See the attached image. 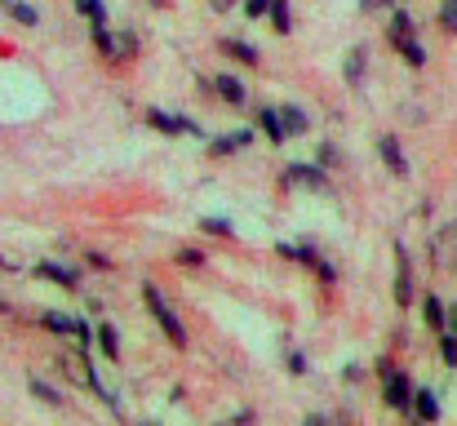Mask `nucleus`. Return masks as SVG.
Here are the masks:
<instances>
[{
    "instance_id": "obj_4",
    "label": "nucleus",
    "mask_w": 457,
    "mask_h": 426,
    "mask_svg": "<svg viewBox=\"0 0 457 426\" xmlns=\"http://www.w3.org/2000/svg\"><path fill=\"white\" fill-rule=\"evenodd\" d=\"M94 36H98V49H103V54H112V58H129V54H134V40H129V31L112 36L107 27H98Z\"/></svg>"
},
{
    "instance_id": "obj_26",
    "label": "nucleus",
    "mask_w": 457,
    "mask_h": 426,
    "mask_svg": "<svg viewBox=\"0 0 457 426\" xmlns=\"http://www.w3.org/2000/svg\"><path fill=\"white\" fill-rule=\"evenodd\" d=\"M76 9H80V13H89V18L103 27V0H76Z\"/></svg>"
},
{
    "instance_id": "obj_16",
    "label": "nucleus",
    "mask_w": 457,
    "mask_h": 426,
    "mask_svg": "<svg viewBox=\"0 0 457 426\" xmlns=\"http://www.w3.org/2000/svg\"><path fill=\"white\" fill-rule=\"evenodd\" d=\"M271 22H276L280 36H289V27H294V18H289V0H271Z\"/></svg>"
},
{
    "instance_id": "obj_7",
    "label": "nucleus",
    "mask_w": 457,
    "mask_h": 426,
    "mask_svg": "<svg viewBox=\"0 0 457 426\" xmlns=\"http://www.w3.org/2000/svg\"><path fill=\"white\" fill-rule=\"evenodd\" d=\"M413 413H418L422 422H436V418H440V400H436L431 391H413Z\"/></svg>"
},
{
    "instance_id": "obj_2",
    "label": "nucleus",
    "mask_w": 457,
    "mask_h": 426,
    "mask_svg": "<svg viewBox=\"0 0 457 426\" xmlns=\"http://www.w3.org/2000/svg\"><path fill=\"white\" fill-rule=\"evenodd\" d=\"M382 400L391 405V409H413V387H409V378L404 373H386V391H382Z\"/></svg>"
},
{
    "instance_id": "obj_23",
    "label": "nucleus",
    "mask_w": 457,
    "mask_h": 426,
    "mask_svg": "<svg viewBox=\"0 0 457 426\" xmlns=\"http://www.w3.org/2000/svg\"><path fill=\"white\" fill-rule=\"evenodd\" d=\"M98 347H103L107 355H116V347H120V342H116V329H112V324H103V329H98Z\"/></svg>"
},
{
    "instance_id": "obj_32",
    "label": "nucleus",
    "mask_w": 457,
    "mask_h": 426,
    "mask_svg": "<svg viewBox=\"0 0 457 426\" xmlns=\"http://www.w3.org/2000/svg\"><path fill=\"white\" fill-rule=\"evenodd\" d=\"M0 311H4V306H0Z\"/></svg>"
},
{
    "instance_id": "obj_11",
    "label": "nucleus",
    "mask_w": 457,
    "mask_h": 426,
    "mask_svg": "<svg viewBox=\"0 0 457 426\" xmlns=\"http://www.w3.org/2000/svg\"><path fill=\"white\" fill-rule=\"evenodd\" d=\"M147 121H152L155 129H164V134H182V129L191 134V129H195L191 121H173V116H164V112H147Z\"/></svg>"
},
{
    "instance_id": "obj_22",
    "label": "nucleus",
    "mask_w": 457,
    "mask_h": 426,
    "mask_svg": "<svg viewBox=\"0 0 457 426\" xmlns=\"http://www.w3.org/2000/svg\"><path fill=\"white\" fill-rule=\"evenodd\" d=\"M440 27H445V31H457V0H445V4H440Z\"/></svg>"
},
{
    "instance_id": "obj_31",
    "label": "nucleus",
    "mask_w": 457,
    "mask_h": 426,
    "mask_svg": "<svg viewBox=\"0 0 457 426\" xmlns=\"http://www.w3.org/2000/svg\"><path fill=\"white\" fill-rule=\"evenodd\" d=\"M449 333H457V306L449 311Z\"/></svg>"
},
{
    "instance_id": "obj_17",
    "label": "nucleus",
    "mask_w": 457,
    "mask_h": 426,
    "mask_svg": "<svg viewBox=\"0 0 457 426\" xmlns=\"http://www.w3.org/2000/svg\"><path fill=\"white\" fill-rule=\"evenodd\" d=\"M245 142H253V134H227V138L213 142L209 151H213V155H231V151H236V146H245Z\"/></svg>"
},
{
    "instance_id": "obj_28",
    "label": "nucleus",
    "mask_w": 457,
    "mask_h": 426,
    "mask_svg": "<svg viewBox=\"0 0 457 426\" xmlns=\"http://www.w3.org/2000/svg\"><path fill=\"white\" fill-rule=\"evenodd\" d=\"M245 13L249 18H262V13H271V0H245Z\"/></svg>"
},
{
    "instance_id": "obj_14",
    "label": "nucleus",
    "mask_w": 457,
    "mask_h": 426,
    "mask_svg": "<svg viewBox=\"0 0 457 426\" xmlns=\"http://www.w3.org/2000/svg\"><path fill=\"white\" fill-rule=\"evenodd\" d=\"M280 121H285V134H306V125H311L303 107H285V112H280Z\"/></svg>"
},
{
    "instance_id": "obj_3",
    "label": "nucleus",
    "mask_w": 457,
    "mask_h": 426,
    "mask_svg": "<svg viewBox=\"0 0 457 426\" xmlns=\"http://www.w3.org/2000/svg\"><path fill=\"white\" fill-rule=\"evenodd\" d=\"M285 187L324 191V169H311V164H289V169H285Z\"/></svg>"
},
{
    "instance_id": "obj_25",
    "label": "nucleus",
    "mask_w": 457,
    "mask_h": 426,
    "mask_svg": "<svg viewBox=\"0 0 457 426\" xmlns=\"http://www.w3.org/2000/svg\"><path fill=\"white\" fill-rule=\"evenodd\" d=\"M440 355H445V364L453 369V364H457V333H445V342H440Z\"/></svg>"
},
{
    "instance_id": "obj_10",
    "label": "nucleus",
    "mask_w": 457,
    "mask_h": 426,
    "mask_svg": "<svg viewBox=\"0 0 457 426\" xmlns=\"http://www.w3.org/2000/svg\"><path fill=\"white\" fill-rule=\"evenodd\" d=\"M40 324L54 329V333H76V329H80V320H76V315H62V311H45Z\"/></svg>"
},
{
    "instance_id": "obj_13",
    "label": "nucleus",
    "mask_w": 457,
    "mask_h": 426,
    "mask_svg": "<svg viewBox=\"0 0 457 426\" xmlns=\"http://www.w3.org/2000/svg\"><path fill=\"white\" fill-rule=\"evenodd\" d=\"M422 315H427L431 329H449V315H445V302H440V297H427V302H422Z\"/></svg>"
},
{
    "instance_id": "obj_24",
    "label": "nucleus",
    "mask_w": 457,
    "mask_h": 426,
    "mask_svg": "<svg viewBox=\"0 0 457 426\" xmlns=\"http://www.w3.org/2000/svg\"><path fill=\"white\" fill-rule=\"evenodd\" d=\"M31 396H36V400H49V405H62V396H58V391H54V387H45V382H40V378H36V382H31Z\"/></svg>"
},
{
    "instance_id": "obj_6",
    "label": "nucleus",
    "mask_w": 457,
    "mask_h": 426,
    "mask_svg": "<svg viewBox=\"0 0 457 426\" xmlns=\"http://www.w3.org/2000/svg\"><path fill=\"white\" fill-rule=\"evenodd\" d=\"M213 89H218V94H222V98H227L231 107H240V103H245V85H240L236 76H227V71H218V80H213Z\"/></svg>"
},
{
    "instance_id": "obj_12",
    "label": "nucleus",
    "mask_w": 457,
    "mask_h": 426,
    "mask_svg": "<svg viewBox=\"0 0 457 426\" xmlns=\"http://www.w3.org/2000/svg\"><path fill=\"white\" fill-rule=\"evenodd\" d=\"M222 54H231L236 63H245V67H253L258 63V49L253 45H240V40H222Z\"/></svg>"
},
{
    "instance_id": "obj_30",
    "label": "nucleus",
    "mask_w": 457,
    "mask_h": 426,
    "mask_svg": "<svg viewBox=\"0 0 457 426\" xmlns=\"http://www.w3.org/2000/svg\"><path fill=\"white\" fill-rule=\"evenodd\" d=\"M209 4H213V9H218V13H222V9H231V4H236V0H209Z\"/></svg>"
},
{
    "instance_id": "obj_5",
    "label": "nucleus",
    "mask_w": 457,
    "mask_h": 426,
    "mask_svg": "<svg viewBox=\"0 0 457 426\" xmlns=\"http://www.w3.org/2000/svg\"><path fill=\"white\" fill-rule=\"evenodd\" d=\"M395 263H400V271H395V302H409L413 297V276H409V254L395 245Z\"/></svg>"
},
{
    "instance_id": "obj_19",
    "label": "nucleus",
    "mask_w": 457,
    "mask_h": 426,
    "mask_svg": "<svg viewBox=\"0 0 457 426\" xmlns=\"http://www.w3.org/2000/svg\"><path fill=\"white\" fill-rule=\"evenodd\" d=\"M395 49H400V54H404V58H409V63H413V67H422V63H427V49H422V45H418V40H413V36H409V40H400V45H395Z\"/></svg>"
},
{
    "instance_id": "obj_33",
    "label": "nucleus",
    "mask_w": 457,
    "mask_h": 426,
    "mask_svg": "<svg viewBox=\"0 0 457 426\" xmlns=\"http://www.w3.org/2000/svg\"><path fill=\"white\" fill-rule=\"evenodd\" d=\"M4 4H9V0H4Z\"/></svg>"
},
{
    "instance_id": "obj_29",
    "label": "nucleus",
    "mask_w": 457,
    "mask_h": 426,
    "mask_svg": "<svg viewBox=\"0 0 457 426\" xmlns=\"http://www.w3.org/2000/svg\"><path fill=\"white\" fill-rule=\"evenodd\" d=\"M386 4H395V0H360V9H364V13H373V9H386Z\"/></svg>"
},
{
    "instance_id": "obj_27",
    "label": "nucleus",
    "mask_w": 457,
    "mask_h": 426,
    "mask_svg": "<svg viewBox=\"0 0 457 426\" xmlns=\"http://www.w3.org/2000/svg\"><path fill=\"white\" fill-rule=\"evenodd\" d=\"M200 227H204V231H213V236H231V222H227V218H204Z\"/></svg>"
},
{
    "instance_id": "obj_9",
    "label": "nucleus",
    "mask_w": 457,
    "mask_h": 426,
    "mask_svg": "<svg viewBox=\"0 0 457 426\" xmlns=\"http://www.w3.org/2000/svg\"><path fill=\"white\" fill-rule=\"evenodd\" d=\"M378 151H382V160H386L395 173H409V164H404V151H400V142H395V138H378Z\"/></svg>"
},
{
    "instance_id": "obj_1",
    "label": "nucleus",
    "mask_w": 457,
    "mask_h": 426,
    "mask_svg": "<svg viewBox=\"0 0 457 426\" xmlns=\"http://www.w3.org/2000/svg\"><path fill=\"white\" fill-rule=\"evenodd\" d=\"M143 302L152 306V315H155V324L164 329V338H169L173 347H187V329H182V320H178V311H173V306L164 302V293H160V288H155L152 280L143 284Z\"/></svg>"
},
{
    "instance_id": "obj_20",
    "label": "nucleus",
    "mask_w": 457,
    "mask_h": 426,
    "mask_svg": "<svg viewBox=\"0 0 457 426\" xmlns=\"http://www.w3.org/2000/svg\"><path fill=\"white\" fill-rule=\"evenodd\" d=\"M9 13H13L22 27H36V18H40V13H36L31 4H22V0H9Z\"/></svg>"
},
{
    "instance_id": "obj_15",
    "label": "nucleus",
    "mask_w": 457,
    "mask_h": 426,
    "mask_svg": "<svg viewBox=\"0 0 457 426\" xmlns=\"http://www.w3.org/2000/svg\"><path fill=\"white\" fill-rule=\"evenodd\" d=\"M258 121H262L267 138H271V142H285V121H280V112H271V107H267V112L258 116Z\"/></svg>"
},
{
    "instance_id": "obj_8",
    "label": "nucleus",
    "mask_w": 457,
    "mask_h": 426,
    "mask_svg": "<svg viewBox=\"0 0 457 426\" xmlns=\"http://www.w3.org/2000/svg\"><path fill=\"white\" fill-rule=\"evenodd\" d=\"M36 276H40V280L62 284V288H76V271H67V267H58V263H40V267H36Z\"/></svg>"
},
{
    "instance_id": "obj_21",
    "label": "nucleus",
    "mask_w": 457,
    "mask_h": 426,
    "mask_svg": "<svg viewBox=\"0 0 457 426\" xmlns=\"http://www.w3.org/2000/svg\"><path fill=\"white\" fill-rule=\"evenodd\" d=\"M360 76H364V49H351V54H346V80L355 85Z\"/></svg>"
},
{
    "instance_id": "obj_18",
    "label": "nucleus",
    "mask_w": 457,
    "mask_h": 426,
    "mask_svg": "<svg viewBox=\"0 0 457 426\" xmlns=\"http://www.w3.org/2000/svg\"><path fill=\"white\" fill-rule=\"evenodd\" d=\"M409 31H413V18L400 9L395 18H391V45H400V40H409Z\"/></svg>"
}]
</instances>
